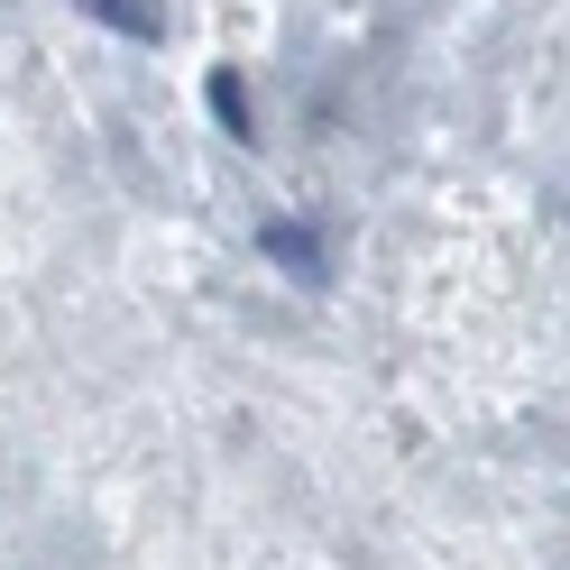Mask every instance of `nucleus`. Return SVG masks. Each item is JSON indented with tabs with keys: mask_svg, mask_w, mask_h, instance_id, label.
I'll list each match as a JSON object with an SVG mask.
<instances>
[{
	"mask_svg": "<svg viewBox=\"0 0 570 570\" xmlns=\"http://www.w3.org/2000/svg\"><path fill=\"white\" fill-rule=\"evenodd\" d=\"M258 248H267L295 285H332V258H323V239H313L304 222H258Z\"/></svg>",
	"mask_w": 570,
	"mask_h": 570,
	"instance_id": "obj_1",
	"label": "nucleus"
},
{
	"mask_svg": "<svg viewBox=\"0 0 570 570\" xmlns=\"http://www.w3.org/2000/svg\"><path fill=\"white\" fill-rule=\"evenodd\" d=\"M83 10L111 28V38H138V47L166 38V0H83Z\"/></svg>",
	"mask_w": 570,
	"mask_h": 570,
	"instance_id": "obj_2",
	"label": "nucleus"
},
{
	"mask_svg": "<svg viewBox=\"0 0 570 570\" xmlns=\"http://www.w3.org/2000/svg\"><path fill=\"white\" fill-rule=\"evenodd\" d=\"M212 120H222V138H258V120H248V92H239V75H212Z\"/></svg>",
	"mask_w": 570,
	"mask_h": 570,
	"instance_id": "obj_3",
	"label": "nucleus"
}]
</instances>
